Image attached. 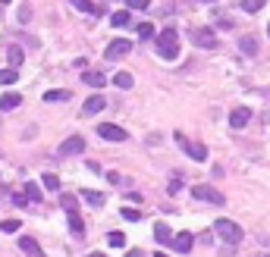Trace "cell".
I'll use <instances>...</instances> for the list:
<instances>
[{
	"mask_svg": "<svg viewBox=\"0 0 270 257\" xmlns=\"http://www.w3.org/2000/svg\"><path fill=\"white\" fill-rule=\"evenodd\" d=\"M217 238H223L226 245H239L242 238H245V232H242V226L236 223V219H226V216H220L217 223H214V229H211Z\"/></svg>",
	"mask_w": 270,
	"mask_h": 257,
	"instance_id": "1",
	"label": "cell"
},
{
	"mask_svg": "<svg viewBox=\"0 0 270 257\" xmlns=\"http://www.w3.org/2000/svg\"><path fill=\"white\" fill-rule=\"evenodd\" d=\"M157 53L164 60H176L179 57V35H176V28L157 31Z\"/></svg>",
	"mask_w": 270,
	"mask_h": 257,
	"instance_id": "2",
	"label": "cell"
},
{
	"mask_svg": "<svg viewBox=\"0 0 270 257\" xmlns=\"http://www.w3.org/2000/svg\"><path fill=\"white\" fill-rule=\"evenodd\" d=\"M189 38H192V44L195 47H201V50H214V47H217V31H214V28H192L189 31Z\"/></svg>",
	"mask_w": 270,
	"mask_h": 257,
	"instance_id": "3",
	"label": "cell"
},
{
	"mask_svg": "<svg viewBox=\"0 0 270 257\" xmlns=\"http://www.w3.org/2000/svg\"><path fill=\"white\" fill-rule=\"evenodd\" d=\"M173 138H176V144H183V151H186L192 160H198V163H204V160H207V148H204V144H195V141H189L183 132H173Z\"/></svg>",
	"mask_w": 270,
	"mask_h": 257,
	"instance_id": "4",
	"label": "cell"
},
{
	"mask_svg": "<svg viewBox=\"0 0 270 257\" xmlns=\"http://www.w3.org/2000/svg\"><path fill=\"white\" fill-rule=\"evenodd\" d=\"M192 198H198V201H204V204H223V191H217V188H214V185H195L192 188Z\"/></svg>",
	"mask_w": 270,
	"mask_h": 257,
	"instance_id": "5",
	"label": "cell"
},
{
	"mask_svg": "<svg viewBox=\"0 0 270 257\" xmlns=\"http://www.w3.org/2000/svg\"><path fill=\"white\" fill-rule=\"evenodd\" d=\"M129 50H132V41H126V38H116V41H110V44H107L104 57L110 60V63H116V60H123V57H126Z\"/></svg>",
	"mask_w": 270,
	"mask_h": 257,
	"instance_id": "6",
	"label": "cell"
},
{
	"mask_svg": "<svg viewBox=\"0 0 270 257\" xmlns=\"http://www.w3.org/2000/svg\"><path fill=\"white\" fill-rule=\"evenodd\" d=\"M98 135L107 138V141H126L129 135H126V128L123 125H113V122H101L98 125Z\"/></svg>",
	"mask_w": 270,
	"mask_h": 257,
	"instance_id": "7",
	"label": "cell"
},
{
	"mask_svg": "<svg viewBox=\"0 0 270 257\" xmlns=\"http://www.w3.org/2000/svg\"><path fill=\"white\" fill-rule=\"evenodd\" d=\"M82 151H85V138L82 135H73V138H66L60 144V154L63 157H73V154H82Z\"/></svg>",
	"mask_w": 270,
	"mask_h": 257,
	"instance_id": "8",
	"label": "cell"
},
{
	"mask_svg": "<svg viewBox=\"0 0 270 257\" xmlns=\"http://www.w3.org/2000/svg\"><path fill=\"white\" fill-rule=\"evenodd\" d=\"M192 245H195V235H192V232H176V235H173V251L189 254Z\"/></svg>",
	"mask_w": 270,
	"mask_h": 257,
	"instance_id": "9",
	"label": "cell"
},
{
	"mask_svg": "<svg viewBox=\"0 0 270 257\" xmlns=\"http://www.w3.org/2000/svg\"><path fill=\"white\" fill-rule=\"evenodd\" d=\"M248 122H251V110H248V107H236V110L229 113V125H232V128H245Z\"/></svg>",
	"mask_w": 270,
	"mask_h": 257,
	"instance_id": "10",
	"label": "cell"
},
{
	"mask_svg": "<svg viewBox=\"0 0 270 257\" xmlns=\"http://www.w3.org/2000/svg\"><path fill=\"white\" fill-rule=\"evenodd\" d=\"M104 107H107V101H104L101 94H95V98H88V101L82 104V116H98Z\"/></svg>",
	"mask_w": 270,
	"mask_h": 257,
	"instance_id": "11",
	"label": "cell"
},
{
	"mask_svg": "<svg viewBox=\"0 0 270 257\" xmlns=\"http://www.w3.org/2000/svg\"><path fill=\"white\" fill-rule=\"evenodd\" d=\"M110 25H113V28H129V25H135V22H132V13H129V10H116V13L110 16Z\"/></svg>",
	"mask_w": 270,
	"mask_h": 257,
	"instance_id": "12",
	"label": "cell"
},
{
	"mask_svg": "<svg viewBox=\"0 0 270 257\" xmlns=\"http://www.w3.org/2000/svg\"><path fill=\"white\" fill-rule=\"evenodd\" d=\"M82 82L92 85V88H104L107 85V76H104V72H98V69H88V72H82Z\"/></svg>",
	"mask_w": 270,
	"mask_h": 257,
	"instance_id": "13",
	"label": "cell"
},
{
	"mask_svg": "<svg viewBox=\"0 0 270 257\" xmlns=\"http://www.w3.org/2000/svg\"><path fill=\"white\" fill-rule=\"evenodd\" d=\"M19 248H22V254H28V257H44V251L38 248V242H35V238H28V235L19 238Z\"/></svg>",
	"mask_w": 270,
	"mask_h": 257,
	"instance_id": "14",
	"label": "cell"
},
{
	"mask_svg": "<svg viewBox=\"0 0 270 257\" xmlns=\"http://www.w3.org/2000/svg\"><path fill=\"white\" fill-rule=\"evenodd\" d=\"M79 198H82V201H88L92 207H104V201H107L101 191H92V188H82V191H79Z\"/></svg>",
	"mask_w": 270,
	"mask_h": 257,
	"instance_id": "15",
	"label": "cell"
},
{
	"mask_svg": "<svg viewBox=\"0 0 270 257\" xmlns=\"http://www.w3.org/2000/svg\"><path fill=\"white\" fill-rule=\"evenodd\" d=\"M73 94H69L66 88H50V91H44V101L47 104H60V101H69Z\"/></svg>",
	"mask_w": 270,
	"mask_h": 257,
	"instance_id": "16",
	"label": "cell"
},
{
	"mask_svg": "<svg viewBox=\"0 0 270 257\" xmlns=\"http://www.w3.org/2000/svg\"><path fill=\"white\" fill-rule=\"evenodd\" d=\"M22 104V94H16V91H7L4 98H0V110H16Z\"/></svg>",
	"mask_w": 270,
	"mask_h": 257,
	"instance_id": "17",
	"label": "cell"
},
{
	"mask_svg": "<svg viewBox=\"0 0 270 257\" xmlns=\"http://www.w3.org/2000/svg\"><path fill=\"white\" fill-rule=\"evenodd\" d=\"M7 60H10V69H19V66H22V60H25L22 47H7Z\"/></svg>",
	"mask_w": 270,
	"mask_h": 257,
	"instance_id": "18",
	"label": "cell"
},
{
	"mask_svg": "<svg viewBox=\"0 0 270 257\" xmlns=\"http://www.w3.org/2000/svg\"><path fill=\"white\" fill-rule=\"evenodd\" d=\"M239 50L248 53V57H255V53H258V38H255V35H245V38L239 41Z\"/></svg>",
	"mask_w": 270,
	"mask_h": 257,
	"instance_id": "19",
	"label": "cell"
},
{
	"mask_svg": "<svg viewBox=\"0 0 270 257\" xmlns=\"http://www.w3.org/2000/svg\"><path fill=\"white\" fill-rule=\"evenodd\" d=\"M154 238H157L160 245L173 242V232H170V226H167V223H157V226H154Z\"/></svg>",
	"mask_w": 270,
	"mask_h": 257,
	"instance_id": "20",
	"label": "cell"
},
{
	"mask_svg": "<svg viewBox=\"0 0 270 257\" xmlns=\"http://www.w3.org/2000/svg\"><path fill=\"white\" fill-rule=\"evenodd\" d=\"M60 204L66 213H79V198H73V195H60Z\"/></svg>",
	"mask_w": 270,
	"mask_h": 257,
	"instance_id": "21",
	"label": "cell"
},
{
	"mask_svg": "<svg viewBox=\"0 0 270 257\" xmlns=\"http://www.w3.org/2000/svg\"><path fill=\"white\" fill-rule=\"evenodd\" d=\"M76 10H82V13H101V7L98 4H92V0H69Z\"/></svg>",
	"mask_w": 270,
	"mask_h": 257,
	"instance_id": "22",
	"label": "cell"
},
{
	"mask_svg": "<svg viewBox=\"0 0 270 257\" xmlns=\"http://www.w3.org/2000/svg\"><path fill=\"white\" fill-rule=\"evenodd\" d=\"M113 85L123 88V91H129V88H132V76H129V72H116V76H113Z\"/></svg>",
	"mask_w": 270,
	"mask_h": 257,
	"instance_id": "23",
	"label": "cell"
},
{
	"mask_svg": "<svg viewBox=\"0 0 270 257\" xmlns=\"http://www.w3.org/2000/svg\"><path fill=\"white\" fill-rule=\"evenodd\" d=\"M41 185H44L47 191H57V188H60V179L53 176V173H44V176H41Z\"/></svg>",
	"mask_w": 270,
	"mask_h": 257,
	"instance_id": "24",
	"label": "cell"
},
{
	"mask_svg": "<svg viewBox=\"0 0 270 257\" xmlns=\"http://www.w3.org/2000/svg\"><path fill=\"white\" fill-rule=\"evenodd\" d=\"M66 216H69V229H73L76 235H82V232H85V223H82V216H79V213H66Z\"/></svg>",
	"mask_w": 270,
	"mask_h": 257,
	"instance_id": "25",
	"label": "cell"
},
{
	"mask_svg": "<svg viewBox=\"0 0 270 257\" xmlns=\"http://www.w3.org/2000/svg\"><path fill=\"white\" fill-rule=\"evenodd\" d=\"M25 201H41V185H35V182H25Z\"/></svg>",
	"mask_w": 270,
	"mask_h": 257,
	"instance_id": "26",
	"label": "cell"
},
{
	"mask_svg": "<svg viewBox=\"0 0 270 257\" xmlns=\"http://www.w3.org/2000/svg\"><path fill=\"white\" fill-rule=\"evenodd\" d=\"M264 4H267V0H242V10L245 13H261Z\"/></svg>",
	"mask_w": 270,
	"mask_h": 257,
	"instance_id": "27",
	"label": "cell"
},
{
	"mask_svg": "<svg viewBox=\"0 0 270 257\" xmlns=\"http://www.w3.org/2000/svg\"><path fill=\"white\" fill-rule=\"evenodd\" d=\"M16 79H19V72H16V69H10V66H7L4 72H0V85H13Z\"/></svg>",
	"mask_w": 270,
	"mask_h": 257,
	"instance_id": "28",
	"label": "cell"
},
{
	"mask_svg": "<svg viewBox=\"0 0 270 257\" xmlns=\"http://www.w3.org/2000/svg\"><path fill=\"white\" fill-rule=\"evenodd\" d=\"M107 245L123 248V245H126V235H123V232H110V235H107Z\"/></svg>",
	"mask_w": 270,
	"mask_h": 257,
	"instance_id": "29",
	"label": "cell"
},
{
	"mask_svg": "<svg viewBox=\"0 0 270 257\" xmlns=\"http://www.w3.org/2000/svg\"><path fill=\"white\" fill-rule=\"evenodd\" d=\"M138 35H141V41L154 38V25H151V22H141V25H138Z\"/></svg>",
	"mask_w": 270,
	"mask_h": 257,
	"instance_id": "30",
	"label": "cell"
},
{
	"mask_svg": "<svg viewBox=\"0 0 270 257\" xmlns=\"http://www.w3.org/2000/svg\"><path fill=\"white\" fill-rule=\"evenodd\" d=\"M148 4H151V0H126V10H148Z\"/></svg>",
	"mask_w": 270,
	"mask_h": 257,
	"instance_id": "31",
	"label": "cell"
},
{
	"mask_svg": "<svg viewBox=\"0 0 270 257\" xmlns=\"http://www.w3.org/2000/svg\"><path fill=\"white\" fill-rule=\"evenodd\" d=\"M123 219H129V223H138V219H141V213H138L135 207H123Z\"/></svg>",
	"mask_w": 270,
	"mask_h": 257,
	"instance_id": "32",
	"label": "cell"
},
{
	"mask_svg": "<svg viewBox=\"0 0 270 257\" xmlns=\"http://www.w3.org/2000/svg\"><path fill=\"white\" fill-rule=\"evenodd\" d=\"M0 232H19V219H4V223H0Z\"/></svg>",
	"mask_w": 270,
	"mask_h": 257,
	"instance_id": "33",
	"label": "cell"
},
{
	"mask_svg": "<svg viewBox=\"0 0 270 257\" xmlns=\"http://www.w3.org/2000/svg\"><path fill=\"white\" fill-rule=\"evenodd\" d=\"M179 188H183V179H179V176H176V179H170V185H167V191H170V195H176Z\"/></svg>",
	"mask_w": 270,
	"mask_h": 257,
	"instance_id": "34",
	"label": "cell"
},
{
	"mask_svg": "<svg viewBox=\"0 0 270 257\" xmlns=\"http://www.w3.org/2000/svg\"><path fill=\"white\" fill-rule=\"evenodd\" d=\"M198 242H201V245H211V242H214V232H201V235H198Z\"/></svg>",
	"mask_w": 270,
	"mask_h": 257,
	"instance_id": "35",
	"label": "cell"
},
{
	"mask_svg": "<svg viewBox=\"0 0 270 257\" xmlns=\"http://www.w3.org/2000/svg\"><path fill=\"white\" fill-rule=\"evenodd\" d=\"M13 204H16V207H25L28 201H25V195H13Z\"/></svg>",
	"mask_w": 270,
	"mask_h": 257,
	"instance_id": "36",
	"label": "cell"
},
{
	"mask_svg": "<svg viewBox=\"0 0 270 257\" xmlns=\"http://www.w3.org/2000/svg\"><path fill=\"white\" fill-rule=\"evenodd\" d=\"M107 182H110V185H119V173H107Z\"/></svg>",
	"mask_w": 270,
	"mask_h": 257,
	"instance_id": "37",
	"label": "cell"
},
{
	"mask_svg": "<svg viewBox=\"0 0 270 257\" xmlns=\"http://www.w3.org/2000/svg\"><path fill=\"white\" fill-rule=\"evenodd\" d=\"M154 257H170V254H164V251H157V254H154Z\"/></svg>",
	"mask_w": 270,
	"mask_h": 257,
	"instance_id": "38",
	"label": "cell"
},
{
	"mask_svg": "<svg viewBox=\"0 0 270 257\" xmlns=\"http://www.w3.org/2000/svg\"><path fill=\"white\" fill-rule=\"evenodd\" d=\"M88 257H107V254H88Z\"/></svg>",
	"mask_w": 270,
	"mask_h": 257,
	"instance_id": "39",
	"label": "cell"
},
{
	"mask_svg": "<svg viewBox=\"0 0 270 257\" xmlns=\"http://www.w3.org/2000/svg\"><path fill=\"white\" fill-rule=\"evenodd\" d=\"M0 4H10V0H0Z\"/></svg>",
	"mask_w": 270,
	"mask_h": 257,
	"instance_id": "40",
	"label": "cell"
},
{
	"mask_svg": "<svg viewBox=\"0 0 270 257\" xmlns=\"http://www.w3.org/2000/svg\"><path fill=\"white\" fill-rule=\"evenodd\" d=\"M267 35H270V25H267Z\"/></svg>",
	"mask_w": 270,
	"mask_h": 257,
	"instance_id": "41",
	"label": "cell"
}]
</instances>
